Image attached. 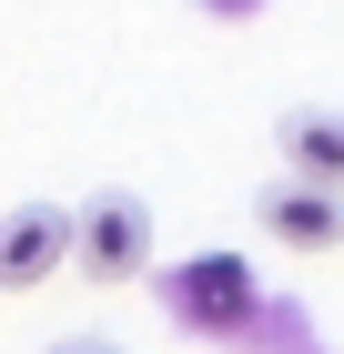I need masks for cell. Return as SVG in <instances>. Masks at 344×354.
<instances>
[{"label":"cell","mask_w":344,"mask_h":354,"mask_svg":"<svg viewBox=\"0 0 344 354\" xmlns=\"http://www.w3.org/2000/svg\"><path fill=\"white\" fill-rule=\"evenodd\" d=\"M81 243V213L71 203H21V213L0 223V294H30V283H51Z\"/></svg>","instance_id":"4"},{"label":"cell","mask_w":344,"mask_h":354,"mask_svg":"<svg viewBox=\"0 0 344 354\" xmlns=\"http://www.w3.org/2000/svg\"><path fill=\"white\" fill-rule=\"evenodd\" d=\"M253 304L264 294H253V263L243 253H183V263L162 273V314L183 334H243Z\"/></svg>","instance_id":"1"},{"label":"cell","mask_w":344,"mask_h":354,"mask_svg":"<svg viewBox=\"0 0 344 354\" xmlns=\"http://www.w3.org/2000/svg\"><path fill=\"white\" fill-rule=\"evenodd\" d=\"M253 223H264L284 253H334L344 243V183H314V172H273L264 192H253Z\"/></svg>","instance_id":"2"},{"label":"cell","mask_w":344,"mask_h":354,"mask_svg":"<svg viewBox=\"0 0 344 354\" xmlns=\"http://www.w3.org/2000/svg\"><path fill=\"white\" fill-rule=\"evenodd\" d=\"M41 354H122V344H111V334H51Z\"/></svg>","instance_id":"6"},{"label":"cell","mask_w":344,"mask_h":354,"mask_svg":"<svg viewBox=\"0 0 344 354\" xmlns=\"http://www.w3.org/2000/svg\"><path fill=\"white\" fill-rule=\"evenodd\" d=\"M71 263L91 273V283H132V273L152 263V213H142V192H91V203H81Z\"/></svg>","instance_id":"3"},{"label":"cell","mask_w":344,"mask_h":354,"mask_svg":"<svg viewBox=\"0 0 344 354\" xmlns=\"http://www.w3.org/2000/svg\"><path fill=\"white\" fill-rule=\"evenodd\" d=\"M273 152H284L293 172H314V183H344V111H324V102L284 111V122H273Z\"/></svg>","instance_id":"5"}]
</instances>
